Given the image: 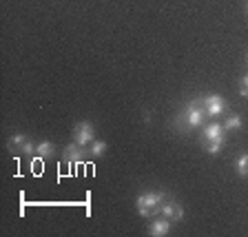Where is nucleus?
<instances>
[{"label":"nucleus","instance_id":"obj_9","mask_svg":"<svg viewBox=\"0 0 248 237\" xmlns=\"http://www.w3.org/2000/svg\"><path fill=\"white\" fill-rule=\"evenodd\" d=\"M169 231H170V220L162 217V220H155V222L151 224L149 235L151 237H164V235H169Z\"/></svg>","mask_w":248,"mask_h":237},{"label":"nucleus","instance_id":"obj_14","mask_svg":"<svg viewBox=\"0 0 248 237\" xmlns=\"http://www.w3.org/2000/svg\"><path fill=\"white\" fill-rule=\"evenodd\" d=\"M239 95H242V98H248V73L239 80Z\"/></svg>","mask_w":248,"mask_h":237},{"label":"nucleus","instance_id":"obj_15","mask_svg":"<svg viewBox=\"0 0 248 237\" xmlns=\"http://www.w3.org/2000/svg\"><path fill=\"white\" fill-rule=\"evenodd\" d=\"M246 11H248V5H246Z\"/></svg>","mask_w":248,"mask_h":237},{"label":"nucleus","instance_id":"obj_7","mask_svg":"<svg viewBox=\"0 0 248 237\" xmlns=\"http://www.w3.org/2000/svg\"><path fill=\"white\" fill-rule=\"evenodd\" d=\"M9 146L11 149H20L22 153H36V144L31 142L27 135H11L9 138Z\"/></svg>","mask_w":248,"mask_h":237},{"label":"nucleus","instance_id":"obj_5","mask_svg":"<svg viewBox=\"0 0 248 237\" xmlns=\"http://www.w3.org/2000/svg\"><path fill=\"white\" fill-rule=\"evenodd\" d=\"M202 107L206 109V115H213V118H217V115H222L224 111H226V102H224V98L217 95V93L202 98Z\"/></svg>","mask_w":248,"mask_h":237},{"label":"nucleus","instance_id":"obj_1","mask_svg":"<svg viewBox=\"0 0 248 237\" xmlns=\"http://www.w3.org/2000/svg\"><path fill=\"white\" fill-rule=\"evenodd\" d=\"M226 129H224V124H208L206 129H204V149L208 151L211 155H217L222 153L224 149V142H226Z\"/></svg>","mask_w":248,"mask_h":237},{"label":"nucleus","instance_id":"obj_6","mask_svg":"<svg viewBox=\"0 0 248 237\" xmlns=\"http://www.w3.org/2000/svg\"><path fill=\"white\" fill-rule=\"evenodd\" d=\"M62 158H64L67 162H71V164H80V162L87 158V151H84L82 144H78L76 142V144H69L67 149L62 151Z\"/></svg>","mask_w":248,"mask_h":237},{"label":"nucleus","instance_id":"obj_2","mask_svg":"<svg viewBox=\"0 0 248 237\" xmlns=\"http://www.w3.org/2000/svg\"><path fill=\"white\" fill-rule=\"evenodd\" d=\"M164 193H160V191H146V193H142V195L138 197V213L142 217H151V215H155V213L162 208V204H164Z\"/></svg>","mask_w":248,"mask_h":237},{"label":"nucleus","instance_id":"obj_8","mask_svg":"<svg viewBox=\"0 0 248 237\" xmlns=\"http://www.w3.org/2000/svg\"><path fill=\"white\" fill-rule=\"evenodd\" d=\"M162 217H166V220H170V222H180L182 217H184V211H182L180 204H175V202H164L160 208Z\"/></svg>","mask_w":248,"mask_h":237},{"label":"nucleus","instance_id":"obj_11","mask_svg":"<svg viewBox=\"0 0 248 237\" xmlns=\"http://www.w3.org/2000/svg\"><path fill=\"white\" fill-rule=\"evenodd\" d=\"M242 115H237V113H232V115H228V120L224 122V129L226 131H239L242 129Z\"/></svg>","mask_w":248,"mask_h":237},{"label":"nucleus","instance_id":"obj_3","mask_svg":"<svg viewBox=\"0 0 248 237\" xmlns=\"http://www.w3.org/2000/svg\"><path fill=\"white\" fill-rule=\"evenodd\" d=\"M204 115H206V109L202 107V100H200V102H191L188 107L184 109V113L180 115V120L184 122V131L202 126V122H204Z\"/></svg>","mask_w":248,"mask_h":237},{"label":"nucleus","instance_id":"obj_4","mask_svg":"<svg viewBox=\"0 0 248 237\" xmlns=\"http://www.w3.org/2000/svg\"><path fill=\"white\" fill-rule=\"evenodd\" d=\"M93 135H95V129H93V124L89 120H82V122H78L73 126V142H78V144L84 146L89 142H93Z\"/></svg>","mask_w":248,"mask_h":237},{"label":"nucleus","instance_id":"obj_13","mask_svg":"<svg viewBox=\"0 0 248 237\" xmlns=\"http://www.w3.org/2000/svg\"><path fill=\"white\" fill-rule=\"evenodd\" d=\"M104 151H107V142H102V140H93V142H91V155L100 158Z\"/></svg>","mask_w":248,"mask_h":237},{"label":"nucleus","instance_id":"obj_16","mask_svg":"<svg viewBox=\"0 0 248 237\" xmlns=\"http://www.w3.org/2000/svg\"><path fill=\"white\" fill-rule=\"evenodd\" d=\"M246 60H248V56H246Z\"/></svg>","mask_w":248,"mask_h":237},{"label":"nucleus","instance_id":"obj_12","mask_svg":"<svg viewBox=\"0 0 248 237\" xmlns=\"http://www.w3.org/2000/svg\"><path fill=\"white\" fill-rule=\"evenodd\" d=\"M235 169H237V175H242V177L248 175V153H242L235 160Z\"/></svg>","mask_w":248,"mask_h":237},{"label":"nucleus","instance_id":"obj_10","mask_svg":"<svg viewBox=\"0 0 248 237\" xmlns=\"http://www.w3.org/2000/svg\"><path fill=\"white\" fill-rule=\"evenodd\" d=\"M53 144L49 142V140H42V142H38L36 144V155L38 158H49V155H53Z\"/></svg>","mask_w":248,"mask_h":237}]
</instances>
